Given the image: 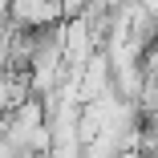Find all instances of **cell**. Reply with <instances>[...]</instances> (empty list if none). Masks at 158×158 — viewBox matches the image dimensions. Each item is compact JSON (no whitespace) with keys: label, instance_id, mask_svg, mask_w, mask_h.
Returning a JSON list of instances; mask_svg holds the SVG:
<instances>
[{"label":"cell","instance_id":"obj_1","mask_svg":"<svg viewBox=\"0 0 158 158\" xmlns=\"http://www.w3.org/2000/svg\"><path fill=\"white\" fill-rule=\"evenodd\" d=\"M89 4H93V8H102V12H114V8L126 4V0H89Z\"/></svg>","mask_w":158,"mask_h":158}]
</instances>
